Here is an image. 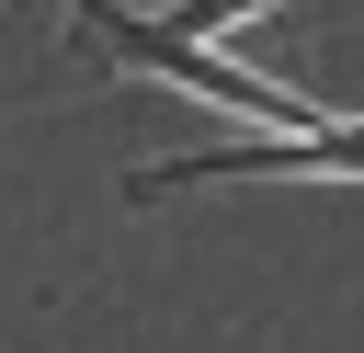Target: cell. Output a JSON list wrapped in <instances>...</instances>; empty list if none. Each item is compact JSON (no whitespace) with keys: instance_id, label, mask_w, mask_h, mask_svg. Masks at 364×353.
Here are the masks:
<instances>
[{"instance_id":"1","label":"cell","mask_w":364,"mask_h":353,"mask_svg":"<svg viewBox=\"0 0 364 353\" xmlns=\"http://www.w3.org/2000/svg\"><path fill=\"white\" fill-rule=\"evenodd\" d=\"M57 23H68V46H80L91 68L171 80V91H193V102H216V114H239V125H318V114H330V102H307V91H284V80H262V68H239L228 46L171 34L148 0H57Z\"/></svg>"},{"instance_id":"2","label":"cell","mask_w":364,"mask_h":353,"mask_svg":"<svg viewBox=\"0 0 364 353\" xmlns=\"http://www.w3.org/2000/svg\"><path fill=\"white\" fill-rule=\"evenodd\" d=\"M205 182H364V114L262 125V137H239V148H193V159H136V171H125V205L205 194Z\"/></svg>"},{"instance_id":"3","label":"cell","mask_w":364,"mask_h":353,"mask_svg":"<svg viewBox=\"0 0 364 353\" xmlns=\"http://www.w3.org/2000/svg\"><path fill=\"white\" fill-rule=\"evenodd\" d=\"M171 34H193V46H216V34H239V23H262L273 0H148Z\"/></svg>"},{"instance_id":"4","label":"cell","mask_w":364,"mask_h":353,"mask_svg":"<svg viewBox=\"0 0 364 353\" xmlns=\"http://www.w3.org/2000/svg\"><path fill=\"white\" fill-rule=\"evenodd\" d=\"M23 11H57V0H23Z\"/></svg>"}]
</instances>
